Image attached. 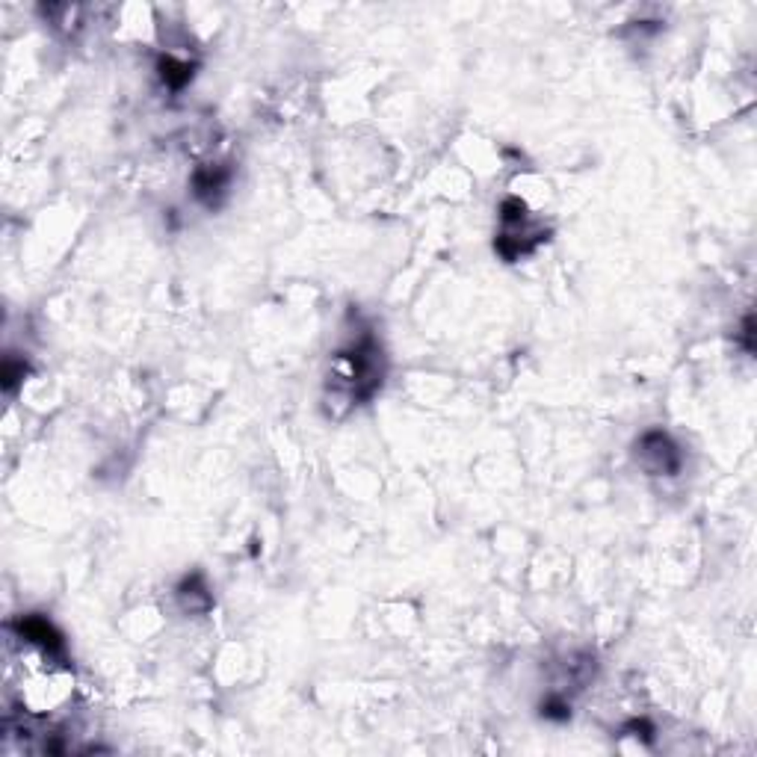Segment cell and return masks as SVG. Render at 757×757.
<instances>
[{
    "label": "cell",
    "instance_id": "52a82bcc",
    "mask_svg": "<svg viewBox=\"0 0 757 757\" xmlns=\"http://www.w3.org/2000/svg\"><path fill=\"white\" fill-rule=\"evenodd\" d=\"M193 63H187V59H177V56H160L157 71H160V80L166 83L169 89H184L189 80H193Z\"/></svg>",
    "mask_w": 757,
    "mask_h": 757
},
{
    "label": "cell",
    "instance_id": "5b68a950",
    "mask_svg": "<svg viewBox=\"0 0 757 757\" xmlns=\"http://www.w3.org/2000/svg\"><path fill=\"white\" fill-rule=\"evenodd\" d=\"M228 184H231V169L225 163L201 166L193 175V196L205 207H217L222 196L228 193Z\"/></svg>",
    "mask_w": 757,
    "mask_h": 757
},
{
    "label": "cell",
    "instance_id": "3957f363",
    "mask_svg": "<svg viewBox=\"0 0 757 757\" xmlns=\"http://www.w3.org/2000/svg\"><path fill=\"white\" fill-rule=\"evenodd\" d=\"M636 461L651 477H674V473H681L683 456L678 444L671 441V435L662 429H648L636 441Z\"/></svg>",
    "mask_w": 757,
    "mask_h": 757
},
{
    "label": "cell",
    "instance_id": "7a4b0ae2",
    "mask_svg": "<svg viewBox=\"0 0 757 757\" xmlns=\"http://www.w3.org/2000/svg\"><path fill=\"white\" fill-rule=\"evenodd\" d=\"M500 225H503V228H500V234H497L494 248H497V255L506 257V260L524 257L539 243L548 240L544 231L530 222L527 205L520 198H506L503 201V205H500Z\"/></svg>",
    "mask_w": 757,
    "mask_h": 757
},
{
    "label": "cell",
    "instance_id": "ba28073f",
    "mask_svg": "<svg viewBox=\"0 0 757 757\" xmlns=\"http://www.w3.org/2000/svg\"><path fill=\"white\" fill-rule=\"evenodd\" d=\"M541 716L544 719H553V722H565L568 716H571V704H568V698L560 695V692H553L544 698V704H541Z\"/></svg>",
    "mask_w": 757,
    "mask_h": 757
},
{
    "label": "cell",
    "instance_id": "8fae6325",
    "mask_svg": "<svg viewBox=\"0 0 757 757\" xmlns=\"http://www.w3.org/2000/svg\"><path fill=\"white\" fill-rule=\"evenodd\" d=\"M742 340H745V349L754 352V319L745 317V326H742Z\"/></svg>",
    "mask_w": 757,
    "mask_h": 757
},
{
    "label": "cell",
    "instance_id": "8992f818",
    "mask_svg": "<svg viewBox=\"0 0 757 757\" xmlns=\"http://www.w3.org/2000/svg\"><path fill=\"white\" fill-rule=\"evenodd\" d=\"M177 601L187 612H207L213 607L210 589L201 574H189L181 586H177Z\"/></svg>",
    "mask_w": 757,
    "mask_h": 757
},
{
    "label": "cell",
    "instance_id": "277c9868",
    "mask_svg": "<svg viewBox=\"0 0 757 757\" xmlns=\"http://www.w3.org/2000/svg\"><path fill=\"white\" fill-rule=\"evenodd\" d=\"M15 631H18V636L24 639V642L42 648L47 657H63L66 654L63 633H59L56 627L45 619V615H35V612L24 615V619H18Z\"/></svg>",
    "mask_w": 757,
    "mask_h": 757
},
{
    "label": "cell",
    "instance_id": "30bf717a",
    "mask_svg": "<svg viewBox=\"0 0 757 757\" xmlns=\"http://www.w3.org/2000/svg\"><path fill=\"white\" fill-rule=\"evenodd\" d=\"M627 731H636V737H642V740H651V733H654V728H651L645 719L631 722V725H627Z\"/></svg>",
    "mask_w": 757,
    "mask_h": 757
},
{
    "label": "cell",
    "instance_id": "6da1fadb",
    "mask_svg": "<svg viewBox=\"0 0 757 757\" xmlns=\"http://www.w3.org/2000/svg\"><path fill=\"white\" fill-rule=\"evenodd\" d=\"M382 349L376 347L370 335L352 340L347 349L335 352L331 358L328 388L331 394H343L347 402H364L382 388Z\"/></svg>",
    "mask_w": 757,
    "mask_h": 757
},
{
    "label": "cell",
    "instance_id": "9c48e42d",
    "mask_svg": "<svg viewBox=\"0 0 757 757\" xmlns=\"http://www.w3.org/2000/svg\"><path fill=\"white\" fill-rule=\"evenodd\" d=\"M24 370H27L24 364H15L12 358H6V364H4V388H6V394L15 390V382H18V378H24Z\"/></svg>",
    "mask_w": 757,
    "mask_h": 757
}]
</instances>
